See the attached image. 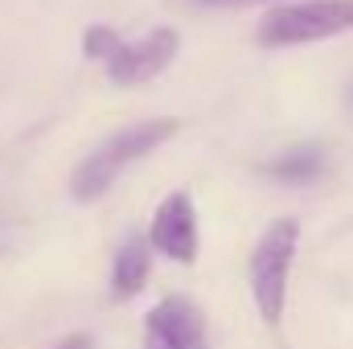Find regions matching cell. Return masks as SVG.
I'll return each mask as SVG.
<instances>
[{"label":"cell","instance_id":"277c9868","mask_svg":"<svg viewBox=\"0 0 353 349\" xmlns=\"http://www.w3.org/2000/svg\"><path fill=\"white\" fill-rule=\"evenodd\" d=\"M176 50H181V33L169 29V25H161V29H152V33L140 37V41H128V46L119 41L115 54L107 58V74H111V83H119V87L148 83V79H157L161 70L173 66Z\"/></svg>","mask_w":353,"mask_h":349},{"label":"cell","instance_id":"30bf717a","mask_svg":"<svg viewBox=\"0 0 353 349\" xmlns=\"http://www.w3.org/2000/svg\"><path fill=\"white\" fill-rule=\"evenodd\" d=\"M58 349H94V341H90L87 333H70L66 341H58Z\"/></svg>","mask_w":353,"mask_h":349},{"label":"cell","instance_id":"3957f363","mask_svg":"<svg viewBox=\"0 0 353 349\" xmlns=\"http://www.w3.org/2000/svg\"><path fill=\"white\" fill-rule=\"evenodd\" d=\"M353 29V0H304V4H275L259 21V46H308Z\"/></svg>","mask_w":353,"mask_h":349},{"label":"cell","instance_id":"6da1fadb","mask_svg":"<svg viewBox=\"0 0 353 349\" xmlns=\"http://www.w3.org/2000/svg\"><path fill=\"white\" fill-rule=\"evenodd\" d=\"M176 132H181V123L169 119V115L144 119V123H132V128L115 132L107 144H99L87 161L74 169V177H70L74 201H99V197L119 181V173H123L128 165H136V161H144L148 152H157L165 140H173Z\"/></svg>","mask_w":353,"mask_h":349},{"label":"cell","instance_id":"5b68a950","mask_svg":"<svg viewBox=\"0 0 353 349\" xmlns=\"http://www.w3.org/2000/svg\"><path fill=\"white\" fill-rule=\"evenodd\" d=\"M148 247L161 251L165 259H176V263L197 259V210H193V197L185 189L169 193L157 206L152 230H148Z\"/></svg>","mask_w":353,"mask_h":349},{"label":"cell","instance_id":"7c38bea8","mask_svg":"<svg viewBox=\"0 0 353 349\" xmlns=\"http://www.w3.org/2000/svg\"><path fill=\"white\" fill-rule=\"evenodd\" d=\"M350 107H353V87H350Z\"/></svg>","mask_w":353,"mask_h":349},{"label":"cell","instance_id":"8fae6325","mask_svg":"<svg viewBox=\"0 0 353 349\" xmlns=\"http://www.w3.org/2000/svg\"><path fill=\"white\" fill-rule=\"evenodd\" d=\"M197 4H218V8H226V4H267V0H197Z\"/></svg>","mask_w":353,"mask_h":349},{"label":"cell","instance_id":"9c48e42d","mask_svg":"<svg viewBox=\"0 0 353 349\" xmlns=\"http://www.w3.org/2000/svg\"><path fill=\"white\" fill-rule=\"evenodd\" d=\"M115 46H119V33L111 25H90L87 33H83V50H87V58H94V62H107L115 54Z\"/></svg>","mask_w":353,"mask_h":349},{"label":"cell","instance_id":"ba28073f","mask_svg":"<svg viewBox=\"0 0 353 349\" xmlns=\"http://www.w3.org/2000/svg\"><path fill=\"white\" fill-rule=\"evenodd\" d=\"M263 173L283 185H308L312 177L325 173V157H321V148H292V152L275 157L271 165H263Z\"/></svg>","mask_w":353,"mask_h":349},{"label":"cell","instance_id":"7a4b0ae2","mask_svg":"<svg viewBox=\"0 0 353 349\" xmlns=\"http://www.w3.org/2000/svg\"><path fill=\"white\" fill-rule=\"evenodd\" d=\"M296 247H300V222L279 218V222L267 226L263 239L251 251V296H255V308H259V317L267 325H279V317H283Z\"/></svg>","mask_w":353,"mask_h":349},{"label":"cell","instance_id":"8992f818","mask_svg":"<svg viewBox=\"0 0 353 349\" xmlns=\"http://www.w3.org/2000/svg\"><path fill=\"white\" fill-rule=\"evenodd\" d=\"M144 349H205V321L201 308L185 296H169L148 312Z\"/></svg>","mask_w":353,"mask_h":349},{"label":"cell","instance_id":"52a82bcc","mask_svg":"<svg viewBox=\"0 0 353 349\" xmlns=\"http://www.w3.org/2000/svg\"><path fill=\"white\" fill-rule=\"evenodd\" d=\"M148 271H152V255H148V243L140 239V235H132L123 247H119V255H115V267H111V288H115V296H136L140 288H144V279H148Z\"/></svg>","mask_w":353,"mask_h":349}]
</instances>
